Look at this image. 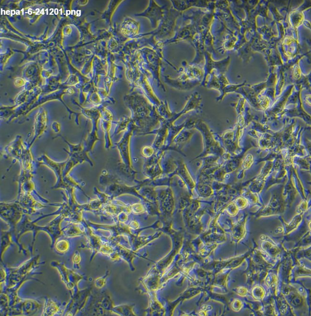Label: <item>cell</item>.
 <instances>
[{
  "label": "cell",
  "instance_id": "6da1fadb",
  "mask_svg": "<svg viewBox=\"0 0 311 316\" xmlns=\"http://www.w3.org/2000/svg\"><path fill=\"white\" fill-rule=\"evenodd\" d=\"M64 218L65 217L63 215L59 214L47 225L40 227L36 225L33 221H31L27 215L25 214L16 226L15 233L16 239L20 243L19 240L22 235L29 232H32L33 240L29 248V251L32 255L36 235L40 232H44L47 233L51 238V247L53 249L57 241L63 236L62 230L60 228V224Z\"/></svg>",
  "mask_w": 311,
  "mask_h": 316
},
{
  "label": "cell",
  "instance_id": "7a4b0ae2",
  "mask_svg": "<svg viewBox=\"0 0 311 316\" xmlns=\"http://www.w3.org/2000/svg\"><path fill=\"white\" fill-rule=\"evenodd\" d=\"M40 255L32 257L30 259L22 263L17 267H8L5 265L4 268L6 271V278L4 283V290L13 288L20 283H24L28 280H36L32 278L35 275L41 274L36 273L35 270L40 265L45 263H40ZM41 282L38 280H36ZM43 284V282H41Z\"/></svg>",
  "mask_w": 311,
  "mask_h": 316
},
{
  "label": "cell",
  "instance_id": "3957f363",
  "mask_svg": "<svg viewBox=\"0 0 311 316\" xmlns=\"http://www.w3.org/2000/svg\"><path fill=\"white\" fill-rule=\"evenodd\" d=\"M25 214L23 209L17 201L10 203H1L2 219L9 225L8 230L11 233L13 241L17 244L20 251L24 250L25 248L17 241L15 233L16 226Z\"/></svg>",
  "mask_w": 311,
  "mask_h": 316
},
{
  "label": "cell",
  "instance_id": "277c9868",
  "mask_svg": "<svg viewBox=\"0 0 311 316\" xmlns=\"http://www.w3.org/2000/svg\"><path fill=\"white\" fill-rule=\"evenodd\" d=\"M51 265L58 270L62 282L66 288L72 292L71 296L79 290L78 287L79 282L82 280H86L85 276L80 275L69 269L62 263L53 261L51 263Z\"/></svg>",
  "mask_w": 311,
  "mask_h": 316
},
{
  "label": "cell",
  "instance_id": "5b68a950",
  "mask_svg": "<svg viewBox=\"0 0 311 316\" xmlns=\"http://www.w3.org/2000/svg\"><path fill=\"white\" fill-rule=\"evenodd\" d=\"M92 294L90 288L79 290L71 296V300L65 306L64 315H74L82 311Z\"/></svg>",
  "mask_w": 311,
  "mask_h": 316
},
{
  "label": "cell",
  "instance_id": "8992f818",
  "mask_svg": "<svg viewBox=\"0 0 311 316\" xmlns=\"http://www.w3.org/2000/svg\"><path fill=\"white\" fill-rule=\"evenodd\" d=\"M40 307L41 304L36 301L21 299L9 310L6 315H32L40 309Z\"/></svg>",
  "mask_w": 311,
  "mask_h": 316
},
{
  "label": "cell",
  "instance_id": "52a82bcc",
  "mask_svg": "<svg viewBox=\"0 0 311 316\" xmlns=\"http://www.w3.org/2000/svg\"><path fill=\"white\" fill-rule=\"evenodd\" d=\"M80 227V224L72 223L62 229L63 236L66 238H74L85 235L86 227L84 222Z\"/></svg>",
  "mask_w": 311,
  "mask_h": 316
},
{
  "label": "cell",
  "instance_id": "ba28073f",
  "mask_svg": "<svg viewBox=\"0 0 311 316\" xmlns=\"http://www.w3.org/2000/svg\"><path fill=\"white\" fill-rule=\"evenodd\" d=\"M61 306L50 299H46L45 305L42 313L43 315H54L57 314H62Z\"/></svg>",
  "mask_w": 311,
  "mask_h": 316
},
{
  "label": "cell",
  "instance_id": "9c48e42d",
  "mask_svg": "<svg viewBox=\"0 0 311 316\" xmlns=\"http://www.w3.org/2000/svg\"><path fill=\"white\" fill-rule=\"evenodd\" d=\"M13 243L14 241L11 233L9 230L2 231L1 243L2 262L3 261L4 254Z\"/></svg>",
  "mask_w": 311,
  "mask_h": 316
},
{
  "label": "cell",
  "instance_id": "30bf717a",
  "mask_svg": "<svg viewBox=\"0 0 311 316\" xmlns=\"http://www.w3.org/2000/svg\"><path fill=\"white\" fill-rule=\"evenodd\" d=\"M133 305H120L115 306L113 312L121 315H136L133 311Z\"/></svg>",
  "mask_w": 311,
  "mask_h": 316
},
{
  "label": "cell",
  "instance_id": "8fae6325",
  "mask_svg": "<svg viewBox=\"0 0 311 316\" xmlns=\"http://www.w3.org/2000/svg\"><path fill=\"white\" fill-rule=\"evenodd\" d=\"M54 247L59 254H64L69 251L70 243L66 238L62 239L57 241Z\"/></svg>",
  "mask_w": 311,
  "mask_h": 316
},
{
  "label": "cell",
  "instance_id": "7c38bea8",
  "mask_svg": "<svg viewBox=\"0 0 311 316\" xmlns=\"http://www.w3.org/2000/svg\"><path fill=\"white\" fill-rule=\"evenodd\" d=\"M107 277V275L106 274L103 277H99L96 279L95 281V285L97 288L101 289L105 286L106 283V278Z\"/></svg>",
  "mask_w": 311,
  "mask_h": 316
}]
</instances>
